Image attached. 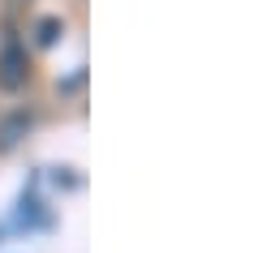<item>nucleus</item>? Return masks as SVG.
Returning <instances> with one entry per match:
<instances>
[{
  "mask_svg": "<svg viewBox=\"0 0 258 253\" xmlns=\"http://www.w3.org/2000/svg\"><path fill=\"white\" fill-rule=\"evenodd\" d=\"M13 5H22V0H13Z\"/></svg>",
  "mask_w": 258,
  "mask_h": 253,
  "instance_id": "obj_2",
  "label": "nucleus"
},
{
  "mask_svg": "<svg viewBox=\"0 0 258 253\" xmlns=\"http://www.w3.org/2000/svg\"><path fill=\"white\" fill-rule=\"evenodd\" d=\"M22 81V56H18V47H5L0 52V86H18Z\"/></svg>",
  "mask_w": 258,
  "mask_h": 253,
  "instance_id": "obj_1",
  "label": "nucleus"
}]
</instances>
